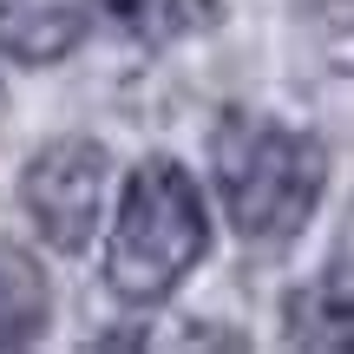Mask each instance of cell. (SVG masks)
<instances>
[{"mask_svg":"<svg viewBox=\"0 0 354 354\" xmlns=\"http://www.w3.org/2000/svg\"><path fill=\"white\" fill-rule=\"evenodd\" d=\"M302 13L322 26V33H354V0H302Z\"/></svg>","mask_w":354,"mask_h":354,"instance_id":"obj_8","label":"cell"},{"mask_svg":"<svg viewBox=\"0 0 354 354\" xmlns=\"http://www.w3.org/2000/svg\"><path fill=\"white\" fill-rule=\"evenodd\" d=\"M86 7L131 46H177V39L210 33L223 20L216 0H86Z\"/></svg>","mask_w":354,"mask_h":354,"instance_id":"obj_7","label":"cell"},{"mask_svg":"<svg viewBox=\"0 0 354 354\" xmlns=\"http://www.w3.org/2000/svg\"><path fill=\"white\" fill-rule=\"evenodd\" d=\"M86 0H0V59L59 66L86 39Z\"/></svg>","mask_w":354,"mask_h":354,"instance_id":"obj_5","label":"cell"},{"mask_svg":"<svg viewBox=\"0 0 354 354\" xmlns=\"http://www.w3.org/2000/svg\"><path fill=\"white\" fill-rule=\"evenodd\" d=\"M328 145L308 125H289L276 112L230 105L210 131V177L223 216L250 250H282L308 230V216L328 197Z\"/></svg>","mask_w":354,"mask_h":354,"instance_id":"obj_1","label":"cell"},{"mask_svg":"<svg viewBox=\"0 0 354 354\" xmlns=\"http://www.w3.org/2000/svg\"><path fill=\"white\" fill-rule=\"evenodd\" d=\"M53 328V276L26 243L0 236V354L46 342Z\"/></svg>","mask_w":354,"mask_h":354,"instance_id":"obj_6","label":"cell"},{"mask_svg":"<svg viewBox=\"0 0 354 354\" xmlns=\"http://www.w3.org/2000/svg\"><path fill=\"white\" fill-rule=\"evenodd\" d=\"M203 256H210L203 184L165 151L131 165L125 190H118V210H112V230H105V256H99L105 295L125 308H158L190 282V269Z\"/></svg>","mask_w":354,"mask_h":354,"instance_id":"obj_2","label":"cell"},{"mask_svg":"<svg viewBox=\"0 0 354 354\" xmlns=\"http://www.w3.org/2000/svg\"><path fill=\"white\" fill-rule=\"evenodd\" d=\"M105 203H112V151L99 138L66 131V138H46L20 165V210L46 236V250H59V256L92 250Z\"/></svg>","mask_w":354,"mask_h":354,"instance_id":"obj_3","label":"cell"},{"mask_svg":"<svg viewBox=\"0 0 354 354\" xmlns=\"http://www.w3.org/2000/svg\"><path fill=\"white\" fill-rule=\"evenodd\" d=\"M282 342L308 354H354V250L328 256L282 295Z\"/></svg>","mask_w":354,"mask_h":354,"instance_id":"obj_4","label":"cell"}]
</instances>
